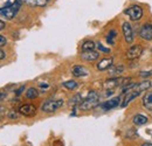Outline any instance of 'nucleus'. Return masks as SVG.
Returning a JSON list of instances; mask_svg holds the SVG:
<instances>
[{
  "label": "nucleus",
  "instance_id": "13",
  "mask_svg": "<svg viewBox=\"0 0 152 146\" xmlns=\"http://www.w3.org/2000/svg\"><path fill=\"white\" fill-rule=\"evenodd\" d=\"M72 73L75 77H86V76H88L89 72L82 66H74L72 69Z\"/></svg>",
  "mask_w": 152,
  "mask_h": 146
},
{
  "label": "nucleus",
  "instance_id": "25",
  "mask_svg": "<svg viewBox=\"0 0 152 146\" xmlns=\"http://www.w3.org/2000/svg\"><path fill=\"white\" fill-rule=\"evenodd\" d=\"M48 1H49V0H34V4H35V6L43 7V6H46V5L48 4Z\"/></svg>",
  "mask_w": 152,
  "mask_h": 146
},
{
  "label": "nucleus",
  "instance_id": "19",
  "mask_svg": "<svg viewBox=\"0 0 152 146\" xmlns=\"http://www.w3.org/2000/svg\"><path fill=\"white\" fill-rule=\"evenodd\" d=\"M82 101H83L82 95L81 93H76L75 96L69 101V104H70V107H76V105H80L82 103Z\"/></svg>",
  "mask_w": 152,
  "mask_h": 146
},
{
  "label": "nucleus",
  "instance_id": "8",
  "mask_svg": "<svg viewBox=\"0 0 152 146\" xmlns=\"http://www.w3.org/2000/svg\"><path fill=\"white\" fill-rule=\"evenodd\" d=\"M143 53V48L139 46V45H136V46H132L129 50H128V53H126V57L129 58V60H136V58H138L140 55Z\"/></svg>",
  "mask_w": 152,
  "mask_h": 146
},
{
  "label": "nucleus",
  "instance_id": "34",
  "mask_svg": "<svg viewBox=\"0 0 152 146\" xmlns=\"http://www.w3.org/2000/svg\"><path fill=\"white\" fill-rule=\"evenodd\" d=\"M142 146H152V144L151 143H146V144H143Z\"/></svg>",
  "mask_w": 152,
  "mask_h": 146
},
{
  "label": "nucleus",
  "instance_id": "24",
  "mask_svg": "<svg viewBox=\"0 0 152 146\" xmlns=\"http://www.w3.org/2000/svg\"><path fill=\"white\" fill-rule=\"evenodd\" d=\"M115 37H116V32H115V31H111V32L108 34V36H107V41H108L110 45H114Z\"/></svg>",
  "mask_w": 152,
  "mask_h": 146
},
{
  "label": "nucleus",
  "instance_id": "29",
  "mask_svg": "<svg viewBox=\"0 0 152 146\" xmlns=\"http://www.w3.org/2000/svg\"><path fill=\"white\" fill-rule=\"evenodd\" d=\"M23 90H25V85H21L19 89H18V90L15 91V93H17V95H20V93L23 91Z\"/></svg>",
  "mask_w": 152,
  "mask_h": 146
},
{
  "label": "nucleus",
  "instance_id": "30",
  "mask_svg": "<svg viewBox=\"0 0 152 146\" xmlns=\"http://www.w3.org/2000/svg\"><path fill=\"white\" fill-rule=\"evenodd\" d=\"M8 116H10V118H18V113H15L14 111H12Z\"/></svg>",
  "mask_w": 152,
  "mask_h": 146
},
{
  "label": "nucleus",
  "instance_id": "28",
  "mask_svg": "<svg viewBox=\"0 0 152 146\" xmlns=\"http://www.w3.org/2000/svg\"><path fill=\"white\" fill-rule=\"evenodd\" d=\"M0 40H1V43H0V46H1V47H4V46L6 45V37L4 36V35H1V36H0Z\"/></svg>",
  "mask_w": 152,
  "mask_h": 146
},
{
  "label": "nucleus",
  "instance_id": "31",
  "mask_svg": "<svg viewBox=\"0 0 152 146\" xmlns=\"http://www.w3.org/2000/svg\"><path fill=\"white\" fill-rule=\"evenodd\" d=\"M0 29H1V31H2V29H5V22H4V21H1V22H0Z\"/></svg>",
  "mask_w": 152,
  "mask_h": 146
},
{
  "label": "nucleus",
  "instance_id": "9",
  "mask_svg": "<svg viewBox=\"0 0 152 146\" xmlns=\"http://www.w3.org/2000/svg\"><path fill=\"white\" fill-rule=\"evenodd\" d=\"M119 103H121V97H115V98H111V99L102 103L101 104V108L103 110H105V111H108V110H111L114 109V108H116V107H118Z\"/></svg>",
  "mask_w": 152,
  "mask_h": 146
},
{
  "label": "nucleus",
  "instance_id": "23",
  "mask_svg": "<svg viewBox=\"0 0 152 146\" xmlns=\"http://www.w3.org/2000/svg\"><path fill=\"white\" fill-rule=\"evenodd\" d=\"M19 0H0V7L1 8H6V7H10L14 4H17Z\"/></svg>",
  "mask_w": 152,
  "mask_h": 146
},
{
  "label": "nucleus",
  "instance_id": "16",
  "mask_svg": "<svg viewBox=\"0 0 152 146\" xmlns=\"http://www.w3.org/2000/svg\"><path fill=\"white\" fill-rule=\"evenodd\" d=\"M140 95V92L138 91H134V90H132V91H128V93H126V96H125V98H124V101H123V104H122V107H126L132 99H134L136 97H138Z\"/></svg>",
  "mask_w": 152,
  "mask_h": 146
},
{
  "label": "nucleus",
  "instance_id": "6",
  "mask_svg": "<svg viewBox=\"0 0 152 146\" xmlns=\"http://www.w3.org/2000/svg\"><path fill=\"white\" fill-rule=\"evenodd\" d=\"M139 35L142 39L146 40V41H152V23H145L142 26L140 31H139Z\"/></svg>",
  "mask_w": 152,
  "mask_h": 146
},
{
  "label": "nucleus",
  "instance_id": "15",
  "mask_svg": "<svg viewBox=\"0 0 152 146\" xmlns=\"http://www.w3.org/2000/svg\"><path fill=\"white\" fill-rule=\"evenodd\" d=\"M142 102H143V107H144L145 109L152 111V92L145 93V95L143 96Z\"/></svg>",
  "mask_w": 152,
  "mask_h": 146
},
{
  "label": "nucleus",
  "instance_id": "3",
  "mask_svg": "<svg viewBox=\"0 0 152 146\" xmlns=\"http://www.w3.org/2000/svg\"><path fill=\"white\" fill-rule=\"evenodd\" d=\"M130 80L128 78H122V77H113V78H109V80H107L105 82H104V88L105 89H113L115 87H118V85H121V87H125V85H128V84H125L126 82H129Z\"/></svg>",
  "mask_w": 152,
  "mask_h": 146
},
{
  "label": "nucleus",
  "instance_id": "22",
  "mask_svg": "<svg viewBox=\"0 0 152 146\" xmlns=\"http://www.w3.org/2000/svg\"><path fill=\"white\" fill-rule=\"evenodd\" d=\"M63 87H64L66 89L74 90V89H76V88L78 87V83H77L76 81H67V82L63 83Z\"/></svg>",
  "mask_w": 152,
  "mask_h": 146
},
{
  "label": "nucleus",
  "instance_id": "32",
  "mask_svg": "<svg viewBox=\"0 0 152 146\" xmlns=\"http://www.w3.org/2000/svg\"><path fill=\"white\" fill-rule=\"evenodd\" d=\"M0 58H1V60H4V58H5V52H4V50H1V52H0Z\"/></svg>",
  "mask_w": 152,
  "mask_h": 146
},
{
  "label": "nucleus",
  "instance_id": "17",
  "mask_svg": "<svg viewBox=\"0 0 152 146\" xmlns=\"http://www.w3.org/2000/svg\"><path fill=\"white\" fill-rule=\"evenodd\" d=\"M132 122H133V124H134V125L140 126V125H144V124H146V123H148V118H146L145 116H143V115L138 113V115H136V116L133 117Z\"/></svg>",
  "mask_w": 152,
  "mask_h": 146
},
{
  "label": "nucleus",
  "instance_id": "20",
  "mask_svg": "<svg viewBox=\"0 0 152 146\" xmlns=\"http://www.w3.org/2000/svg\"><path fill=\"white\" fill-rule=\"evenodd\" d=\"M95 42H93V41H86V42H83V45H82V50L83 52H87V50H94L95 49Z\"/></svg>",
  "mask_w": 152,
  "mask_h": 146
},
{
  "label": "nucleus",
  "instance_id": "2",
  "mask_svg": "<svg viewBox=\"0 0 152 146\" xmlns=\"http://www.w3.org/2000/svg\"><path fill=\"white\" fill-rule=\"evenodd\" d=\"M20 5H21V0H19L17 4H14V5L10 6V7H6V8H1V11H0V15H1V18H2V19H7V20H11V19H13L14 17H15V15H17L18 11H19Z\"/></svg>",
  "mask_w": 152,
  "mask_h": 146
},
{
  "label": "nucleus",
  "instance_id": "14",
  "mask_svg": "<svg viewBox=\"0 0 152 146\" xmlns=\"http://www.w3.org/2000/svg\"><path fill=\"white\" fill-rule=\"evenodd\" d=\"M152 83L150 81H144V82H142V83H136V85H134V88H133L132 90L134 91H138V92H143V91H146V90H149L150 88H151ZM131 91V90H130Z\"/></svg>",
  "mask_w": 152,
  "mask_h": 146
},
{
  "label": "nucleus",
  "instance_id": "11",
  "mask_svg": "<svg viewBox=\"0 0 152 146\" xmlns=\"http://www.w3.org/2000/svg\"><path fill=\"white\" fill-rule=\"evenodd\" d=\"M98 57H99V54L95 50H87V52H82V54H81V58L87 62L95 61Z\"/></svg>",
  "mask_w": 152,
  "mask_h": 146
},
{
  "label": "nucleus",
  "instance_id": "18",
  "mask_svg": "<svg viewBox=\"0 0 152 146\" xmlns=\"http://www.w3.org/2000/svg\"><path fill=\"white\" fill-rule=\"evenodd\" d=\"M124 72V67L123 66H111L109 68V74L114 77H118V75Z\"/></svg>",
  "mask_w": 152,
  "mask_h": 146
},
{
  "label": "nucleus",
  "instance_id": "33",
  "mask_svg": "<svg viewBox=\"0 0 152 146\" xmlns=\"http://www.w3.org/2000/svg\"><path fill=\"white\" fill-rule=\"evenodd\" d=\"M5 99V92H1V101Z\"/></svg>",
  "mask_w": 152,
  "mask_h": 146
},
{
  "label": "nucleus",
  "instance_id": "10",
  "mask_svg": "<svg viewBox=\"0 0 152 146\" xmlns=\"http://www.w3.org/2000/svg\"><path fill=\"white\" fill-rule=\"evenodd\" d=\"M19 112L21 115H23V116L31 117V116H34V115H35L37 108H35L34 105H32V104H25V105H21V107H20Z\"/></svg>",
  "mask_w": 152,
  "mask_h": 146
},
{
  "label": "nucleus",
  "instance_id": "4",
  "mask_svg": "<svg viewBox=\"0 0 152 146\" xmlns=\"http://www.w3.org/2000/svg\"><path fill=\"white\" fill-rule=\"evenodd\" d=\"M62 105H63V101L62 99H50V101H47L42 105V111L50 113V112H54L57 109H60Z\"/></svg>",
  "mask_w": 152,
  "mask_h": 146
},
{
  "label": "nucleus",
  "instance_id": "21",
  "mask_svg": "<svg viewBox=\"0 0 152 146\" xmlns=\"http://www.w3.org/2000/svg\"><path fill=\"white\" fill-rule=\"evenodd\" d=\"M38 96H39V92L35 88H29V89L27 90V92H26V97H27L28 99H34V98H37Z\"/></svg>",
  "mask_w": 152,
  "mask_h": 146
},
{
  "label": "nucleus",
  "instance_id": "5",
  "mask_svg": "<svg viewBox=\"0 0 152 146\" xmlns=\"http://www.w3.org/2000/svg\"><path fill=\"white\" fill-rule=\"evenodd\" d=\"M124 13L128 14L132 21H138V20H140V18L143 17V9H142L140 6H137V5H133L131 7L126 8L124 11Z\"/></svg>",
  "mask_w": 152,
  "mask_h": 146
},
{
  "label": "nucleus",
  "instance_id": "12",
  "mask_svg": "<svg viewBox=\"0 0 152 146\" xmlns=\"http://www.w3.org/2000/svg\"><path fill=\"white\" fill-rule=\"evenodd\" d=\"M111 66H113V57H108V58L101 60V61L96 64V68H97L98 70H105V69H109Z\"/></svg>",
  "mask_w": 152,
  "mask_h": 146
},
{
  "label": "nucleus",
  "instance_id": "7",
  "mask_svg": "<svg viewBox=\"0 0 152 146\" xmlns=\"http://www.w3.org/2000/svg\"><path fill=\"white\" fill-rule=\"evenodd\" d=\"M122 31H123V35L125 37V41L128 43H131L133 41V31L131 25L129 22H124L122 25Z\"/></svg>",
  "mask_w": 152,
  "mask_h": 146
},
{
  "label": "nucleus",
  "instance_id": "1",
  "mask_svg": "<svg viewBox=\"0 0 152 146\" xmlns=\"http://www.w3.org/2000/svg\"><path fill=\"white\" fill-rule=\"evenodd\" d=\"M98 102H99L98 93L95 91H90L87 95V97L83 98L82 103L78 107H80V109L82 110H90V109H94L95 107H97L98 105Z\"/></svg>",
  "mask_w": 152,
  "mask_h": 146
},
{
  "label": "nucleus",
  "instance_id": "27",
  "mask_svg": "<svg viewBox=\"0 0 152 146\" xmlns=\"http://www.w3.org/2000/svg\"><path fill=\"white\" fill-rule=\"evenodd\" d=\"M97 48H98V50H101V52H103V53H110V49L109 48H105L104 46H102V45H97Z\"/></svg>",
  "mask_w": 152,
  "mask_h": 146
},
{
  "label": "nucleus",
  "instance_id": "26",
  "mask_svg": "<svg viewBox=\"0 0 152 146\" xmlns=\"http://www.w3.org/2000/svg\"><path fill=\"white\" fill-rule=\"evenodd\" d=\"M139 76L143 77V78L150 77V76H152V70H149V72H140V73H139Z\"/></svg>",
  "mask_w": 152,
  "mask_h": 146
}]
</instances>
